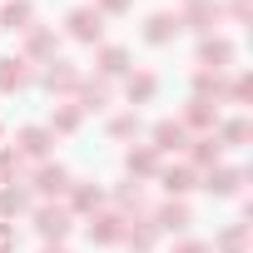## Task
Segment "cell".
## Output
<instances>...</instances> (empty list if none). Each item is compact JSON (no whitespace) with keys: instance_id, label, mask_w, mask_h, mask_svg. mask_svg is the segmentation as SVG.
I'll return each instance as SVG.
<instances>
[{"instance_id":"obj_1","label":"cell","mask_w":253,"mask_h":253,"mask_svg":"<svg viewBox=\"0 0 253 253\" xmlns=\"http://www.w3.org/2000/svg\"><path fill=\"white\" fill-rule=\"evenodd\" d=\"M65 25H70V40H80V45H99V40H104V15H99L94 5L70 10V15H65Z\"/></svg>"},{"instance_id":"obj_2","label":"cell","mask_w":253,"mask_h":253,"mask_svg":"<svg viewBox=\"0 0 253 253\" xmlns=\"http://www.w3.org/2000/svg\"><path fill=\"white\" fill-rule=\"evenodd\" d=\"M35 228H40L45 243H60V238L75 228V213H70L65 204H40V209H35Z\"/></svg>"},{"instance_id":"obj_3","label":"cell","mask_w":253,"mask_h":253,"mask_svg":"<svg viewBox=\"0 0 253 253\" xmlns=\"http://www.w3.org/2000/svg\"><path fill=\"white\" fill-rule=\"evenodd\" d=\"M218 20H223V5H218V0H189L184 15H179V25H184V30H204V35H209Z\"/></svg>"},{"instance_id":"obj_4","label":"cell","mask_w":253,"mask_h":253,"mask_svg":"<svg viewBox=\"0 0 253 253\" xmlns=\"http://www.w3.org/2000/svg\"><path fill=\"white\" fill-rule=\"evenodd\" d=\"M149 149H154V154H179V149H189V129H184L179 119H159Z\"/></svg>"},{"instance_id":"obj_5","label":"cell","mask_w":253,"mask_h":253,"mask_svg":"<svg viewBox=\"0 0 253 253\" xmlns=\"http://www.w3.org/2000/svg\"><path fill=\"white\" fill-rule=\"evenodd\" d=\"M80 80H84V75H80L70 60H60V55H55V60H50V70H45V89H50V94H75V89H80Z\"/></svg>"},{"instance_id":"obj_6","label":"cell","mask_w":253,"mask_h":253,"mask_svg":"<svg viewBox=\"0 0 253 253\" xmlns=\"http://www.w3.org/2000/svg\"><path fill=\"white\" fill-rule=\"evenodd\" d=\"M15 144H20V149H15L20 159H45V154H50V144H55V134H50V129H40V124H25V129L15 134Z\"/></svg>"},{"instance_id":"obj_7","label":"cell","mask_w":253,"mask_h":253,"mask_svg":"<svg viewBox=\"0 0 253 253\" xmlns=\"http://www.w3.org/2000/svg\"><path fill=\"white\" fill-rule=\"evenodd\" d=\"M124 228H129L124 213H94L89 218V243H124Z\"/></svg>"},{"instance_id":"obj_8","label":"cell","mask_w":253,"mask_h":253,"mask_svg":"<svg viewBox=\"0 0 253 253\" xmlns=\"http://www.w3.org/2000/svg\"><path fill=\"white\" fill-rule=\"evenodd\" d=\"M189 223H194V213H189V204H184V199H169V204H159V209H154V228L189 233Z\"/></svg>"},{"instance_id":"obj_9","label":"cell","mask_w":253,"mask_h":253,"mask_svg":"<svg viewBox=\"0 0 253 253\" xmlns=\"http://www.w3.org/2000/svg\"><path fill=\"white\" fill-rule=\"evenodd\" d=\"M223 159V144L213 139V134H199V139H189V169L199 174V169H213Z\"/></svg>"},{"instance_id":"obj_10","label":"cell","mask_w":253,"mask_h":253,"mask_svg":"<svg viewBox=\"0 0 253 253\" xmlns=\"http://www.w3.org/2000/svg\"><path fill=\"white\" fill-rule=\"evenodd\" d=\"M179 124H184V129H199V134H213V124H218V109H213L209 99H189Z\"/></svg>"},{"instance_id":"obj_11","label":"cell","mask_w":253,"mask_h":253,"mask_svg":"<svg viewBox=\"0 0 253 253\" xmlns=\"http://www.w3.org/2000/svg\"><path fill=\"white\" fill-rule=\"evenodd\" d=\"M179 30H184V25H179V15H169V10H154V15L144 20V40H149V45H169Z\"/></svg>"},{"instance_id":"obj_12","label":"cell","mask_w":253,"mask_h":253,"mask_svg":"<svg viewBox=\"0 0 253 253\" xmlns=\"http://www.w3.org/2000/svg\"><path fill=\"white\" fill-rule=\"evenodd\" d=\"M25 55H30V60H55V55H60V35L30 25V30H25Z\"/></svg>"},{"instance_id":"obj_13","label":"cell","mask_w":253,"mask_h":253,"mask_svg":"<svg viewBox=\"0 0 253 253\" xmlns=\"http://www.w3.org/2000/svg\"><path fill=\"white\" fill-rule=\"evenodd\" d=\"M159 184H164V194H169V199H184V194L199 184V174H194L189 164H169V169H159Z\"/></svg>"},{"instance_id":"obj_14","label":"cell","mask_w":253,"mask_h":253,"mask_svg":"<svg viewBox=\"0 0 253 253\" xmlns=\"http://www.w3.org/2000/svg\"><path fill=\"white\" fill-rule=\"evenodd\" d=\"M228 60H233V45L228 40H218V35H204L199 40V65L204 70H223Z\"/></svg>"},{"instance_id":"obj_15","label":"cell","mask_w":253,"mask_h":253,"mask_svg":"<svg viewBox=\"0 0 253 253\" xmlns=\"http://www.w3.org/2000/svg\"><path fill=\"white\" fill-rule=\"evenodd\" d=\"M35 189H40L45 199H60V194H70V169H65V164H45V169L35 174Z\"/></svg>"},{"instance_id":"obj_16","label":"cell","mask_w":253,"mask_h":253,"mask_svg":"<svg viewBox=\"0 0 253 253\" xmlns=\"http://www.w3.org/2000/svg\"><path fill=\"white\" fill-rule=\"evenodd\" d=\"M104 209V189H94V184H70V213H99Z\"/></svg>"},{"instance_id":"obj_17","label":"cell","mask_w":253,"mask_h":253,"mask_svg":"<svg viewBox=\"0 0 253 253\" xmlns=\"http://www.w3.org/2000/svg\"><path fill=\"white\" fill-rule=\"evenodd\" d=\"M104 99H109V80H104V75L80 80V89H75V104H80V109H104Z\"/></svg>"},{"instance_id":"obj_18","label":"cell","mask_w":253,"mask_h":253,"mask_svg":"<svg viewBox=\"0 0 253 253\" xmlns=\"http://www.w3.org/2000/svg\"><path fill=\"white\" fill-rule=\"evenodd\" d=\"M238 184H243V169H223V164H213V169L204 174V189L218 194V199H223V194H238Z\"/></svg>"},{"instance_id":"obj_19","label":"cell","mask_w":253,"mask_h":253,"mask_svg":"<svg viewBox=\"0 0 253 253\" xmlns=\"http://www.w3.org/2000/svg\"><path fill=\"white\" fill-rule=\"evenodd\" d=\"M30 84V65L25 60H0V94H20Z\"/></svg>"},{"instance_id":"obj_20","label":"cell","mask_w":253,"mask_h":253,"mask_svg":"<svg viewBox=\"0 0 253 253\" xmlns=\"http://www.w3.org/2000/svg\"><path fill=\"white\" fill-rule=\"evenodd\" d=\"M124 169H129V179H154L159 174V154L144 144V149H129L124 154Z\"/></svg>"},{"instance_id":"obj_21","label":"cell","mask_w":253,"mask_h":253,"mask_svg":"<svg viewBox=\"0 0 253 253\" xmlns=\"http://www.w3.org/2000/svg\"><path fill=\"white\" fill-rule=\"evenodd\" d=\"M223 94H228L223 70H199L194 75V99H223Z\"/></svg>"},{"instance_id":"obj_22","label":"cell","mask_w":253,"mask_h":253,"mask_svg":"<svg viewBox=\"0 0 253 253\" xmlns=\"http://www.w3.org/2000/svg\"><path fill=\"white\" fill-rule=\"evenodd\" d=\"M94 65H99V75H104V80H114V75H129V50L104 45V50L94 55Z\"/></svg>"},{"instance_id":"obj_23","label":"cell","mask_w":253,"mask_h":253,"mask_svg":"<svg viewBox=\"0 0 253 253\" xmlns=\"http://www.w3.org/2000/svg\"><path fill=\"white\" fill-rule=\"evenodd\" d=\"M25 209H30V194H25V189H15V184H5V189H0V223L20 218Z\"/></svg>"},{"instance_id":"obj_24","label":"cell","mask_w":253,"mask_h":253,"mask_svg":"<svg viewBox=\"0 0 253 253\" xmlns=\"http://www.w3.org/2000/svg\"><path fill=\"white\" fill-rule=\"evenodd\" d=\"M80 119H84L80 104H70V99L55 104V114H50V134H75V129H80Z\"/></svg>"},{"instance_id":"obj_25","label":"cell","mask_w":253,"mask_h":253,"mask_svg":"<svg viewBox=\"0 0 253 253\" xmlns=\"http://www.w3.org/2000/svg\"><path fill=\"white\" fill-rule=\"evenodd\" d=\"M154 89H159V80H154L149 70H139V75L124 80V94H129V104H149V99H154Z\"/></svg>"},{"instance_id":"obj_26","label":"cell","mask_w":253,"mask_h":253,"mask_svg":"<svg viewBox=\"0 0 253 253\" xmlns=\"http://www.w3.org/2000/svg\"><path fill=\"white\" fill-rule=\"evenodd\" d=\"M35 10H30V0H5V10H0V25L5 30H30Z\"/></svg>"},{"instance_id":"obj_27","label":"cell","mask_w":253,"mask_h":253,"mask_svg":"<svg viewBox=\"0 0 253 253\" xmlns=\"http://www.w3.org/2000/svg\"><path fill=\"white\" fill-rule=\"evenodd\" d=\"M248 134H253V124L248 119H223V124H213V139L228 149V144H248Z\"/></svg>"},{"instance_id":"obj_28","label":"cell","mask_w":253,"mask_h":253,"mask_svg":"<svg viewBox=\"0 0 253 253\" xmlns=\"http://www.w3.org/2000/svg\"><path fill=\"white\" fill-rule=\"evenodd\" d=\"M213 248H218V253H248V223H228Z\"/></svg>"},{"instance_id":"obj_29","label":"cell","mask_w":253,"mask_h":253,"mask_svg":"<svg viewBox=\"0 0 253 253\" xmlns=\"http://www.w3.org/2000/svg\"><path fill=\"white\" fill-rule=\"evenodd\" d=\"M109 134H114V139L139 134V114H119V119H109Z\"/></svg>"},{"instance_id":"obj_30","label":"cell","mask_w":253,"mask_h":253,"mask_svg":"<svg viewBox=\"0 0 253 253\" xmlns=\"http://www.w3.org/2000/svg\"><path fill=\"white\" fill-rule=\"evenodd\" d=\"M15 169H20V154L15 149H0V189L15 184Z\"/></svg>"},{"instance_id":"obj_31","label":"cell","mask_w":253,"mask_h":253,"mask_svg":"<svg viewBox=\"0 0 253 253\" xmlns=\"http://www.w3.org/2000/svg\"><path fill=\"white\" fill-rule=\"evenodd\" d=\"M228 99H238V104H248V99H253V75H238V80L228 84Z\"/></svg>"},{"instance_id":"obj_32","label":"cell","mask_w":253,"mask_h":253,"mask_svg":"<svg viewBox=\"0 0 253 253\" xmlns=\"http://www.w3.org/2000/svg\"><path fill=\"white\" fill-rule=\"evenodd\" d=\"M174 253H213V248H209V243H199V238H179V243H174Z\"/></svg>"},{"instance_id":"obj_33","label":"cell","mask_w":253,"mask_h":253,"mask_svg":"<svg viewBox=\"0 0 253 253\" xmlns=\"http://www.w3.org/2000/svg\"><path fill=\"white\" fill-rule=\"evenodd\" d=\"M94 10H99V15H124V10H129V0H99Z\"/></svg>"},{"instance_id":"obj_34","label":"cell","mask_w":253,"mask_h":253,"mask_svg":"<svg viewBox=\"0 0 253 253\" xmlns=\"http://www.w3.org/2000/svg\"><path fill=\"white\" fill-rule=\"evenodd\" d=\"M15 243H20L15 228H10V223H0V253H15Z\"/></svg>"},{"instance_id":"obj_35","label":"cell","mask_w":253,"mask_h":253,"mask_svg":"<svg viewBox=\"0 0 253 253\" xmlns=\"http://www.w3.org/2000/svg\"><path fill=\"white\" fill-rule=\"evenodd\" d=\"M233 15H238V20H248V15H253V0H233Z\"/></svg>"},{"instance_id":"obj_36","label":"cell","mask_w":253,"mask_h":253,"mask_svg":"<svg viewBox=\"0 0 253 253\" xmlns=\"http://www.w3.org/2000/svg\"><path fill=\"white\" fill-rule=\"evenodd\" d=\"M40 253H65V248H60V243H45V248H40Z\"/></svg>"}]
</instances>
